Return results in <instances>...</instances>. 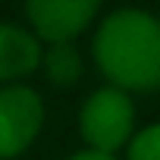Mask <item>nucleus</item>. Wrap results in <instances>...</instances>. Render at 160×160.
Wrapping results in <instances>:
<instances>
[{
    "mask_svg": "<svg viewBox=\"0 0 160 160\" xmlns=\"http://www.w3.org/2000/svg\"><path fill=\"white\" fill-rule=\"evenodd\" d=\"M94 60L119 91L160 85V19L144 10L110 13L94 38Z\"/></svg>",
    "mask_w": 160,
    "mask_h": 160,
    "instance_id": "obj_1",
    "label": "nucleus"
},
{
    "mask_svg": "<svg viewBox=\"0 0 160 160\" xmlns=\"http://www.w3.org/2000/svg\"><path fill=\"white\" fill-rule=\"evenodd\" d=\"M132 122H135V107L129 94L113 85L98 88L78 113V126H82V138L88 141V151L110 157L113 151L132 141Z\"/></svg>",
    "mask_w": 160,
    "mask_h": 160,
    "instance_id": "obj_2",
    "label": "nucleus"
},
{
    "mask_svg": "<svg viewBox=\"0 0 160 160\" xmlns=\"http://www.w3.org/2000/svg\"><path fill=\"white\" fill-rule=\"evenodd\" d=\"M44 104L25 85L0 88V160L22 154L41 132Z\"/></svg>",
    "mask_w": 160,
    "mask_h": 160,
    "instance_id": "obj_3",
    "label": "nucleus"
},
{
    "mask_svg": "<svg viewBox=\"0 0 160 160\" xmlns=\"http://www.w3.org/2000/svg\"><path fill=\"white\" fill-rule=\"evenodd\" d=\"M101 0H25V13L38 41L66 44L98 16Z\"/></svg>",
    "mask_w": 160,
    "mask_h": 160,
    "instance_id": "obj_4",
    "label": "nucleus"
},
{
    "mask_svg": "<svg viewBox=\"0 0 160 160\" xmlns=\"http://www.w3.org/2000/svg\"><path fill=\"white\" fill-rule=\"evenodd\" d=\"M41 66V41L19 28L0 22V82H13Z\"/></svg>",
    "mask_w": 160,
    "mask_h": 160,
    "instance_id": "obj_5",
    "label": "nucleus"
},
{
    "mask_svg": "<svg viewBox=\"0 0 160 160\" xmlns=\"http://www.w3.org/2000/svg\"><path fill=\"white\" fill-rule=\"evenodd\" d=\"M41 66L47 72V78L57 88H69L82 78V57L78 50L66 41V44H50L47 50H41Z\"/></svg>",
    "mask_w": 160,
    "mask_h": 160,
    "instance_id": "obj_6",
    "label": "nucleus"
},
{
    "mask_svg": "<svg viewBox=\"0 0 160 160\" xmlns=\"http://www.w3.org/2000/svg\"><path fill=\"white\" fill-rule=\"evenodd\" d=\"M129 160H160V122L141 129L129 141Z\"/></svg>",
    "mask_w": 160,
    "mask_h": 160,
    "instance_id": "obj_7",
    "label": "nucleus"
},
{
    "mask_svg": "<svg viewBox=\"0 0 160 160\" xmlns=\"http://www.w3.org/2000/svg\"><path fill=\"white\" fill-rule=\"evenodd\" d=\"M69 160H116L110 154H98V151H82V154H72Z\"/></svg>",
    "mask_w": 160,
    "mask_h": 160,
    "instance_id": "obj_8",
    "label": "nucleus"
}]
</instances>
